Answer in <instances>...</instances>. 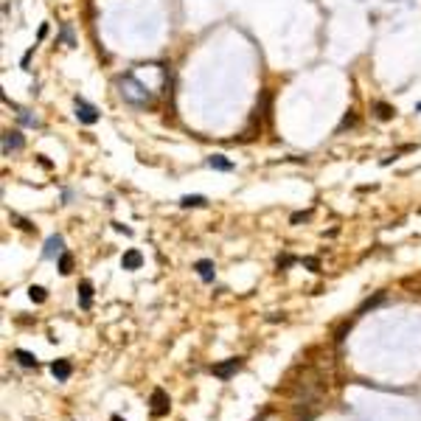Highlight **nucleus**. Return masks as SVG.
<instances>
[{
    "instance_id": "obj_29",
    "label": "nucleus",
    "mask_w": 421,
    "mask_h": 421,
    "mask_svg": "<svg viewBox=\"0 0 421 421\" xmlns=\"http://www.w3.org/2000/svg\"><path fill=\"white\" fill-rule=\"evenodd\" d=\"M256 421H264V416H259V419H256Z\"/></svg>"
},
{
    "instance_id": "obj_17",
    "label": "nucleus",
    "mask_w": 421,
    "mask_h": 421,
    "mask_svg": "<svg viewBox=\"0 0 421 421\" xmlns=\"http://www.w3.org/2000/svg\"><path fill=\"white\" fill-rule=\"evenodd\" d=\"M59 273L62 275L73 273V256H70V253H62V256H59Z\"/></svg>"
},
{
    "instance_id": "obj_9",
    "label": "nucleus",
    "mask_w": 421,
    "mask_h": 421,
    "mask_svg": "<svg viewBox=\"0 0 421 421\" xmlns=\"http://www.w3.org/2000/svg\"><path fill=\"white\" fill-rule=\"evenodd\" d=\"M51 374L57 376L59 382L70 379V374H73V365H70V360H54V362H51Z\"/></svg>"
},
{
    "instance_id": "obj_8",
    "label": "nucleus",
    "mask_w": 421,
    "mask_h": 421,
    "mask_svg": "<svg viewBox=\"0 0 421 421\" xmlns=\"http://www.w3.org/2000/svg\"><path fill=\"white\" fill-rule=\"evenodd\" d=\"M121 267H124V270H140V267H143V253L135 250V247L126 250L124 256H121Z\"/></svg>"
},
{
    "instance_id": "obj_7",
    "label": "nucleus",
    "mask_w": 421,
    "mask_h": 421,
    "mask_svg": "<svg viewBox=\"0 0 421 421\" xmlns=\"http://www.w3.org/2000/svg\"><path fill=\"white\" fill-rule=\"evenodd\" d=\"M194 270H197V275L202 278L205 284H211V281L217 278V267H214V261H211V259H200V261L194 264Z\"/></svg>"
},
{
    "instance_id": "obj_27",
    "label": "nucleus",
    "mask_w": 421,
    "mask_h": 421,
    "mask_svg": "<svg viewBox=\"0 0 421 421\" xmlns=\"http://www.w3.org/2000/svg\"><path fill=\"white\" fill-rule=\"evenodd\" d=\"M45 34H48V25L42 23V25H40V34H37V42H40V40H45Z\"/></svg>"
},
{
    "instance_id": "obj_14",
    "label": "nucleus",
    "mask_w": 421,
    "mask_h": 421,
    "mask_svg": "<svg viewBox=\"0 0 421 421\" xmlns=\"http://www.w3.org/2000/svg\"><path fill=\"white\" fill-rule=\"evenodd\" d=\"M374 110H376V118H379V121H390V118L396 115V107H390V104H385V101H376Z\"/></svg>"
},
{
    "instance_id": "obj_4",
    "label": "nucleus",
    "mask_w": 421,
    "mask_h": 421,
    "mask_svg": "<svg viewBox=\"0 0 421 421\" xmlns=\"http://www.w3.org/2000/svg\"><path fill=\"white\" fill-rule=\"evenodd\" d=\"M25 146V138L20 129H9V132H3V158H9L12 152H20V149Z\"/></svg>"
},
{
    "instance_id": "obj_2",
    "label": "nucleus",
    "mask_w": 421,
    "mask_h": 421,
    "mask_svg": "<svg viewBox=\"0 0 421 421\" xmlns=\"http://www.w3.org/2000/svg\"><path fill=\"white\" fill-rule=\"evenodd\" d=\"M149 410H152V416H155V419L169 416L171 399H169V393H166L163 387H155V390H152V396H149Z\"/></svg>"
},
{
    "instance_id": "obj_20",
    "label": "nucleus",
    "mask_w": 421,
    "mask_h": 421,
    "mask_svg": "<svg viewBox=\"0 0 421 421\" xmlns=\"http://www.w3.org/2000/svg\"><path fill=\"white\" fill-rule=\"evenodd\" d=\"M12 222H17V228H20V230H34V225H31L28 219H23L20 214H12Z\"/></svg>"
},
{
    "instance_id": "obj_24",
    "label": "nucleus",
    "mask_w": 421,
    "mask_h": 421,
    "mask_svg": "<svg viewBox=\"0 0 421 421\" xmlns=\"http://www.w3.org/2000/svg\"><path fill=\"white\" fill-rule=\"evenodd\" d=\"M348 329H351V320H345V323H342L340 329L334 331V340H337V342H342V334H345V331H348Z\"/></svg>"
},
{
    "instance_id": "obj_15",
    "label": "nucleus",
    "mask_w": 421,
    "mask_h": 421,
    "mask_svg": "<svg viewBox=\"0 0 421 421\" xmlns=\"http://www.w3.org/2000/svg\"><path fill=\"white\" fill-rule=\"evenodd\" d=\"M379 303H385V292H376L374 298H368V301H365L362 306L357 309V315H365V312H368V309H374V306H379Z\"/></svg>"
},
{
    "instance_id": "obj_12",
    "label": "nucleus",
    "mask_w": 421,
    "mask_h": 421,
    "mask_svg": "<svg viewBox=\"0 0 421 421\" xmlns=\"http://www.w3.org/2000/svg\"><path fill=\"white\" fill-rule=\"evenodd\" d=\"M202 205H208L202 194H182L180 197V208H202Z\"/></svg>"
},
{
    "instance_id": "obj_25",
    "label": "nucleus",
    "mask_w": 421,
    "mask_h": 421,
    "mask_svg": "<svg viewBox=\"0 0 421 421\" xmlns=\"http://www.w3.org/2000/svg\"><path fill=\"white\" fill-rule=\"evenodd\" d=\"M301 261L306 264V267L312 270V273H320V264H318V259H301Z\"/></svg>"
},
{
    "instance_id": "obj_10",
    "label": "nucleus",
    "mask_w": 421,
    "mask_h": 421,
    "mask_svg": "<svg viewBox=\"0 0 421 421\" xmlns=\"http://www.w3.org/2000/svg\"><path fill=\"white\" fill-rule=\"evenodd\" d=\"M79 306L81 309H90L93 306V284H90V281H81V284H79Z\"/></svg>"
},
{
    "instance_id": "obj_1",
    "label": "nucleus",
    "mask_w": 421,
    "mask_h": 421,
    "mask_svg": "<svg viewBox=\"0 0 421 421\" xmlns=\"http://www.w3.org/2000/svg\"><path fill=\"white\" fill-rule=\"evenodd\" d=\"M115 84H118L121 99H124L126 104H132V107H149V104L155 101V93L149 90L143 81H138V76L132 73V70L115 76Z\"/></svg>"
},
{
    "instance_id": "obj_13",
    "label": "nucleus",
    "mask_w": 421,
    "mask_h": 421,
    "mask_svg": "<svg viewBox=\"0 0 421 421\" xmlns=\"http://www.w3.org/2000/svg\"><path fill=\"white\" fill-rule=\"evenodd\" d=\"M208 166L217 171H233V160H228L225 155H211L208 158Z\"/></svg>"
},
{
    "instance_id": "obj_28",
    "label": "nucleus",
    "mask_w": 421,
    "mask_h": 421,
    "mask_svg": "<svg viewBox=\"0 0 421 421\" xmlns=\"http://www.w3.org/2000/svg\"><path fill=\"white\" fill-rule=\"evenodd\" d=\"M110 421H124V419H121V416H113V419H110Z\"/></svg>"
},
{
    "instance_id": "obj_6",
    "label": "nucleus",
    "mask_w": 421,
    "mask_h": 421,
    "mask_svg": "<svg viewBox=\"0 0 421 421\" xmlns=\"http://www.w3.org/2000/svg\"><path fill=\"white\" fill-rule=\"evenodd\" d=\"M62 247H65V239L59 236V233H54V236H48L45 239V247H42V259H57V256H62Z\"/></svg>"
},
{
    "instance_id": "obj_3",
    "label": "nucleus",
    "mask_w": 421,
    "mask_h": 421,
    "mask_svg": "<svg viewBox=\"0 0 421 421\" xmlns=\"http://www.w3.org/2000/svg\"><path fill=\"white\" fill-rule=\"evenodd\" d=\"M73 104H76V118H79V124L84 126H93L99 124V118H101V113L93 107V104H87L81 96H73Z\"/></svg>"
},
{
    "instance_id": "obj_11",
    "label": "nucleus",
    "mask_w": 421,
    "mask_h": 421,
    "mask_svg": "<svg viewBox=\"0 0 421 421\" xmlns=\"http://www.w3.org/2000/svg\"><path fill=\"white\" fill-rule=\"evenodd\" d=\"M14 360L23 365V368H37V365H40V360H37L31 351H25V348H14Z\"/></svg>"
},
{
    "instance_id": "obj_22",
    "label": "nucleus",
    "mask_w": 421,
    "mask_h": 421,
    "mask_svg": "<svg viewBox=\"0 0 421 421\" xmlns=\"http://www.w3.org/2000/svg\"><path fill=\"white\" fill-rule=\"evenodd\" d=\"M34 48H37V45H31V48H28V51L23 54V59H20V68H23V70H28V62H31V57H34Z\"/></svg>"
},
{
    "instance_id": "obj_23",
    "label": "nucleus",
    "mask_w": 421,
    "mask_h": 421,
    "mask_svg": "<svg viewBox=\"0 0 421 421\" xmlns=\"http://www.w3.org/2000/svg\"><path fill=\"white\" fill-rule=\"evenodd\" d=\"M298 259L295 256H278V270H284V267H289V264H295Z\"/></svg>"
},
{
    "instance_id": "obj_18",
    "label": "nucleus",
    "mask_w": 421,
    "mask_h": 421,
    "mask_svg": "<svg viewBox=\"0 0 421 421\" xmlns=\"http://www.w3.org/2000/svg\"><path fill=\"white\" fill-rule=\"evenodd\" d=\"M17 121H20L23 126H40V118L31 115L28 110H20V113H17Z\"/></svg>"
},
{
    "instance_id": "obj_26",
    "label": "nucleus",
    "mask_w": 421,
    "mask_h": 421,
    "mask_svg": "<svg viewBox=\"0 0 421 421\" xmlns=\"http://www.w3.org/2000/svg\"><path fill=\"white\" fill-rule=\"evenodd\" d=\"M113 228L118 230V233H126V236H129V233H132V230H129V228H124V225H121V222H113Z\"/></svg>"
},
{
    "instance_id": "obj_5",
    "label": "nucleus",
    "mask_w": 421,
    "mask_h": 421,
    "mask_svg": "<svg viewBox=\"0 0 421 421\" xmlns=\"http://www.w3.org/2000/svg\"><path fill=\"white\" fill-rule=\"evenodd\" d=\"M239 368H241V357H230V360H225V362L211 365V374L219 376V379H230Z\"/></svg>"
},
{
    "instance_id": "obj_19",
    "label": "nucleus",
    "mask_w": 421,
    "mask_h": 421,
    "mask_svg": "<svg viewBox=\"0 0 421 421\" xmlns=\"http://www.w3.org/2000/svg\"><path fill=\"white\" fill-rule=\"evenodd\" d=\"M62 42L68 48H76V40H73V28H70V23H62Z\"/></svg>"
},
{
    "instance_id": "obj_21",
    "label": "nucleus",
    "mask_w": 421,
    "mask_h": 421,
    "mask_svg": "<svg viewBox=\"0 0 421 421\" xmlns=\"http://www.w3.org/2000/svg\"><path fill=\"white\" fill-rule=\"evenodd\" d=\"M309 217H312V211H298V214H292V219H289V222H292V225H298V222H306Z\"/></svg>"
},
{
    "instance_id": "obj_16",
    "label": "nucleus",
    "mask_w": 421,
    "mask_h": 421,
    "mask_svg": "<svg viewBox=\"0 0 421 421\" xmlns=\"http://www.w3.org/2000/svg\"><path fill=\"white\" fill-rule=\"evenodd\" d=\"M28 298H31L34 303H45L48 289H45V286H37V284H31V286H28Z\"/></svg>"
}]
</instances>
